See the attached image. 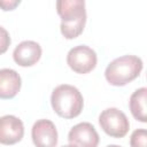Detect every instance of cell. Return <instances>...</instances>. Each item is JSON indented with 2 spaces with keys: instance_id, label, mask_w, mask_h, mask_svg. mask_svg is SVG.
I'll return each mask as SVG.
<instances>
[{
  "instance_id": "cell-1",
  "label": "cell",
  "mask_w": 147,
  "mask_h": 147,
  "mask_svg": "<svg viewBox=\"0 0 147 147\" xmlns=\"http://www.w3.org/2000/svg\"><path fill=\"white\" fill-rule=\"evenodd\" d=\"M56 10L61 17L60 30L65 39H75L82 34L86 23L84 0H59Z\"/></svg>"
},
{
  "instance_id": "cell-2",
  "label": "cell",
  "mask_w": 147,
  "mask_h": 147,
  "mask_svg": "<svg viewBox=\"0 0 147 147\" xmlns=\"http://www.w3.org/2000/svg\"><path fill=\"white\" fill-rule=\"evenodd\" d=\"M51 103L59 116L70 119L77 117L82 113L84 99L77 87L69 84H62L53 90Z\"/></svg>"
},
{
  "instance_id": "cell-3",
  "label": "cell",
  "mask_w": 147,
  "mask_h": 147,
  "mask_svg": "<svg viewBox=\"0 0 147 147\" xmlns=\"http://www.w3.org/2000/svg\"><path fill=\"white\" fill-rule=\"evenodd\" d=\"M142 61L136 55H123L113 60L106 68L105 77L110 85L124 86L138 78L142 70Z\"/></svg>"
},
{
  "instance_id": "cell-4",
  "label": "cell",
  "mask_w": 147,
  "mask_h": 147,
  "mask_svg": "<svg viewBox=\"0 0 147 147\" xmlns=\"http://www.w3.org/2000/svg\"><path fill=\"white\" fill-rule=\"evenodd\" d=\"M99 124L108 136L123 138L130 130V122L126 115L117 108H107L99 116Z\"/></svg>"
},
{
  "instance_id": "cell-5",
  "label": "cell",
  "mask_w": 147,
  "mask_h": 147,
  "mask_svg": "<svg viewBox=\"0 0 147 147\" xmlns=\"http://www.w3.org/2000/svg\"><path fill=\"white\" fill-rule=\"evenodd\" d=\"M98 62V56L94 49L86 45L72 47L67 54V63L71 70L77 74H88L92 71Z\"/></svg>"
},
{
  "instance_id": "cell-6",
  "label": "cell",
  "mask_w": 147,
  "mask_h": 147,
  "mask_svg": "<svg viewBox=\"0 0 147 147\" xmlns=\"http://www.w3.org/2000/svg\"><path fill=\"white\" fill-rule=\"evenodd\" d=\"M68 140L77 147H98L100 138L91 123L82 122L71 127L68 133Z\"/></svg>"
},
{
  "instance_id": "cell-7",
  "label": "cell",
  "mask_w": 147,
  "mask_h": 147,
  "mask_svg": "<svg viewBox=\"0 0 147 147\" xmlns=\"http://www.w3.org/2000/svg\"><path fill=\"white\" fill-rule=\"evenodd\" d=\"M31 137L36 147H55L57 144V130L49 119L37 121L32 126Z\"/></svg>"
},
{
  "instance_id": "cell-8",
  "label": "cell",
  "mask_w": 147,
  "mask_h": 147,
  "mask_svg": "<svg viewBox=\"0 0 147 147\" xmlns=\"http://www.w3.org/2000/svg\"><path fill=\"white\" fill-rule=\"evenodd\" d=\"M24 136L23 122L14 115L0 117V144L14 145L22 140Z\"/></svg>"
},
{
  "instance_id": "cell-9",
  "label": "cell",
  "mask_w": 147,
  "mask_h": 147,
  "mask_svg": "<svg viewBox=\"0 0 147 147\" xmlns=\"http://www.w3.org/2000/svg\"><path fill=\"white\" fill-rule=\"evenodd\" d=\"M42 49L40 45L33 40H24L20 42L14 52V61L21 67H31L36 64L41 57Z\"/></svg>"
},
{
  "instance_id": "cell-10",
  "label": "cell",
  "mask_w": 147,
  "mask_h": 147,
  "mask_svg": "<svg viewBox=\"0 0 147 147\" xmlns=\"http://www.w3.org/2000/svg\"><path fill=\"white\" fill-rule=\"evenodd\" d=\"M21 76L14 69H0V99H13L20 92Z\"/></svg>"
},
{
  "instance_id": "cell-11",
  "label": "cell",
  "mask_w": 147,
  "mask_h": 147,
  "mask_svg": "<svg viewBox=\"0 0 147 147\" xmlns=\"http://www.w3.org/2000/svg\"><path fill=\"white\" fill-rule=\"evenodd\" d=\"M146 99H147V88L141 87L134 91L131 96H130V110L132 116L141 122L146 123L147 122V116H146Z\"/></svg>"
},
{
  "instance_id": "cell-12",
  "label": "cell",
  "mask_w": 147,
  "mask_h": 147,
  "mask_svg": "<svg viewBox=\"0 0 147 147\" xmlns=\"http://www.w3.org/2000/svg\"><path fill=\"white\" fill-rule=\"evenodd\" d=\"M147 132L145 129H137L132 132L130 138L131 147H146Z\"/></svg>"
},
{
  "instance_id": "cell-13",
  "label": "cell",
  "mask_w": 147,
  "mask_h": 147,
  "mask_svg": "<svg viewBox=\"0 0 147 147\" xmlns=\"http://www.w3.org/2000/svg\"><path fill=\"white\" fill-rule=\"evenodd\" d=\"M10 42H11V39L8 31L0 25V54H3L7 52V49L10 46Z\"/></svg>"
},
{
  "instance_id": "cell-14",
  "label": "cell",
  "mask_w": 147,
  "mask_h": 147,
  "mask_svg": "<svg viewBox=\"0 0 147 147\" xmlns=\"http://www.w3.org/2000/svg\"><path fill=\"white\" fill-rule=\"evenodd\" d=\"M21 3L20 0H0V8L5 11L14 10Z\"/></svg>"
},
{
  "instance_id": "cell-15",
  "label": "cell",
  "mask_w": 147,
  "mask_h": 147,
  "mask_svg": "<svg viewBox=\"0 0 147 147\" xmlns=\"http://www.w3.org/2000/svg\"><path fill=\"white\" fill-rule=\"evenodd\" d=\"M62 147H77V146H75V145H71V144H69V145H64V146H62Z\"/></svg>"
},
{
  "instance_id": "cell-16",
  "label": "cell",
  "mask_w": 147,
  "mask_h": 147,
  "mask_svg": "<svg viewBox=\"0 0 147 147\" xmlns=\"http://www.w3.org/2000/svg\"><path fill=\"white\" fill-rule=\"evenodd\" d=\"M107 147H121V146H118V145H108Z\"/></svg>"
}]
</instances>
